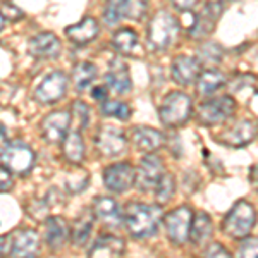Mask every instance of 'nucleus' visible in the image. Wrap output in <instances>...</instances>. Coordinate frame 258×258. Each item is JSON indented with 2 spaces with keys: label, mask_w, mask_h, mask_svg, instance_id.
Wrapping results in <instances>:
<instances>
[{
  "label": "nucleus",
  "mask_w": 258,
  "mask_h": 258,
  "mask_svg": "<svg viewBox=\"0 0 258 258\" xmlns=\"http://www.w3.org/2000/svg\"><path fill=\"white\" fill-rule=\"evenodd\" d=\"M7 143V136H6V131H4L2 127H0V148H4Z\"/></svg>",
  "instance_id": "44"
},
{
  "label": "nucleus",
  "mask_w": 258,
  "mask_h": 258,
  "mask_svg": "<svg viewBox=\"0 0 258 258\" xmlns=\"http://www.w3.org/2000/svg\"><path fill=\"white\" fill-rule=\"evenodd\" d=\"M93 98H97V100H102V102H105V98H107V90L103 88V86H97V88L93 90Z\"/></svg>",
  "instance_id": "43"
},
{
  "label": "nucleus",
  "mask_w": 258,
  "mask_h": 258,
  "mask_svg": "<svg viewBox=\"0 0 258 258\" xmlns=\"http://www.w3.org/2000/svg\"><path fill=\"white\" fill-rule=\"evenodd\" d=\"M97 78V66L91 62H80L73 69V83L78 91H83L91 81Z\"/></svg>",
  "instance_id": "29"
},
{
  "label": "nucleus",
  "mask_w": 258,
  "mask_h": 258,
  "mask_svg": "<svg viewBox=\"0 0 258 258\" xmlns=\"http://www.w3.org/2000/svg\"><path fill=\"white\" fill-rule=\"evenodd\" d=\"M214 234V224H212V219L209 214L205 212H198V214L193 215V222H191V231H189V239L193 241L195 244L202 246L207 241L212 238Z\"/></svg>",
  "instance_id": "24"
},
{
  "label": "nucleus",
  "mask_w": 258,
  "mask_h": 258,
  "mask_svg": "<svg viewBox=\"0 0 258 258\" xmlns=\"http://www.w3.org/2000/svg\"><path fill=\"white\" fill-rule=\"evenodd\" d=\"M103 19L109 26H114L117 24L120 19H122V12H120V0H112V2L107 6V9L103 11Z\"/></svg>",
  "instance_id": "35"
},
{
  "label": "nucleus",
  "mask_w": 258,
  "mask_h": 258,
  "mask_svg": "<svg viewBox=\"0 0 258 258\" xmlns=\"http://www.w3.org/2000/svg\"><path fill=\"white\" fill-rule=\"evenodd\" d=\"M0 164L11 174H28L35 165V153L23 143L6 145L0 152Z\"/></svg>",
  "instance_id": "6"
},
{
  "label": "nucleus",
  "mask_w": 258,
  "mask_h": 258,
  "mask_svg": "<svg viewBox=\"0 0 258 258\" xmlns=\"http://www.w3.org/2000/svg\"><path fill=\"white\" fill-rule=\"evenodd\" d=\"M200 73H202V64L193 57L179 55L172 62V78L174 81L182 86L193 85L198 80Z\"/></svg>",
  "instance_id": "16"
},
{
  "label": "nucleus",
  "mask_w": 258,
  "mask_h": 258,
  "mask_svg": "<svg viewBox=\"0 0 258 258\" xmlns=\"http://www.w3.org/2000/svg\"><path fill=\"white\" fill-rule=\"evenodd\" d=\"M93 209L95 217H98L109 227H117L122 222V214H120V209L114 198L98 197L93 203Z\"/></svg>",
  "instance_id": "19"
},
{
  "label": "nucleus",
  "mask_w": 258,
  "mask_h": 258,
  "mask_svg": "<svg viewBox=\"0 0 258 258\" xmlns=\"http://www.w3.org/2000/svg\"><path fill=\"white\" fill-rule=\"evenodd\" d=\"M31 55L38 57V59H55L60 55V40L52 33H40L35 38H31L28 45Z\"/></svg>",
  "instance_id": "17"
},
{
  "label": "nucleus",
  "mask_w": 258,
  "mask_h": 258,
  "mask_svg": "<svg viewBox=\"0 0 258 258\" xmlns=\"http://www.w3.org/2000/svg\"><path fill=\"white\" fill-rule=\"evenodd\" d=\"M236 102L229 95H222L219 98L207 100V102L200 103L197 110V119L203 126H215V124H222L234 114Z\"/></svg>",
  "instance_id": "5"
},
{
  "label": "nucleus",
  "mask_w": 258,
  "mask_h": 258,
  "mask_svg": "<svg viewBox=\"0 0 258 258\" xmlns=\"http://www.w3.org/2000/svg\"><path fill=\"white\" fill-rule=\"evenodd\" d=\"M102 112L109 117H117L120 120H127L131 117V107L126 102H114V100L103 102Z\"/></svg>",
  "instance_id": "31"
},
{
  "label": "nucleus",
  "mask_w": 258,
  "mask_h": 258,
  "mask_svg": "<svg viewBox=\"0 0 258 258\" xmlns=\"http://www.w3.org/2000/svg\"><path fill=\"white\" fill-rule=\"evenodd\" d=\"M224 11V2L222 0H210L205 7L202 9L200 14L195 16L193 23L189 26V36L195 40L207 38L212 31H214L217 19L220 18Z\"/></svg>",
  "instance_id": "9"
},
{
  "label": "nucleus",
  "mask_w": 258,
  "mask_h": 258,
  "mask_svg": "<svg viewBox=\"0 0 258 258\" xmlns=\"http://www.w3.org/2000/svg\"><path fill=\"white\" fill-rule=\"evenodd\" d=\"M170 2H172V6L179 12H189L195 9V6H197L200 0H170Z\"/></svg>",
  "instance_id": "39"
},
{
  "label": "nucleus",
  "mask_w": 258,
  "mask_h": 258,
  "mask_svg": "<svg viewBox=\"0 0 258 258\" xmlns=\"http://www.w3.org/2000/svg\"><path fill=\"white\" fill-rule=\"evenodd\" d=\"M133 143H135V147L141 150V152L152 153V152H157V150L165 143V138L157 129L140 126V127L133 129Z\"/></svg>",
  "instance_id": "18"
},
{
  "label": "nucleus",
  "mask_w": 258,
  "mask_h": 258,
  "mask_svg": "<svg viewBox=\"0 0 258 258\" xmlns=\"http://www.w3.org/2000/svg\"><path fill=\"white\" fill-rule=\"evenodd\" d=\"M205 258H232V255L222 246V244L214 243V244H210V246L207 248Z\"/></svg>",
  "instance_id": "37"
},
{
  "label": "nucleus",
  "mask_w": 258,
  "mask_h": 258,
  "mask_svg": "<svg viewBox=\"0 0 258 258\" xmlns=\"http://www.w3.org/2000/svg\"><path fill=\"white\" fill-rule=\"evenodd\" d=\"M103 182L114 193H126L135 186V169L127 162L109 165L103 172Z\"/></svg>",
  "instance_id": "11"
},
{
  "label": "nucleus",
  "mask_w": 258,
  "mask_h": 258,
  "mask_svg": "<svg viewBox=\"0 0 258 258\" xmlns=\"http://www.w3.org/2000/svg\"><path fill=\"white\" fill-rule=\"evenodd\" d=\"M193 210L189 207L182 205L169 212L164 217V226L167 231L169 239L174 244H184L189 239V231H191V222H193Z\"/></svg>",
  "instance_id": "7"
},
{
  "label": "nucleus",
  "mask_w": 258,
  "mask_h": 258,
  "mask_svg": "<svg viewBox=\"0 0 258 258\" xmlns=\"http://www.w3.org/2000/svg\"><path fill=\"white\" fill-rule=\"evenodd\" d=\"M164 174L165 170L162 159L150 153L140 162L138 169L135 170V186L140 191H152L157 188Z\"/></svg>",
  "instance_id": "8"
},
{
  "label": "nucleus",
  "mask_w": 258,
  "mask_h": 258,
  "mask_svg": "<svg viewBox=\"0 0 258 258\" xmlns=\"http://www.w3.org/2000/svg\"><path fill=\"white\" fill-rule=\"evenodd\" d=\"M98 30L100 28H98L97 19L85 18V19H81L80 23L66 28V35H68V38L71 41H74V43H78V45H83L97 38Z\"/></svg>",
  "instance_id": "21"
},
{
  "label": "nucleus",
  "mask_w": 258,
  "mask_h": 258,
  "mask_svg": "<svg viewBox=\"0 0 258 258\" xmlns=\"http://www.w3.org/2000/svg\"><path fill=\"white\" fill-rule=\"evenodd\" d=\"M222 48H220V45L217 43H207V45H202V47L198 48V62L202 64V62H214V64H219L220 60H222Z\"/></svg>",
  "instance_id": "33"
},
{
  "label": "nucleus",
  "mask_w": 258,
  "mask_h": 258,
  "mask_svg": "<svg viewBox=\"0 0 258 258\" xmlns=\"http://www.w3.org/2000/svg\"><path fill=\"white\" fill-rule=\"evenodd\" d=\"M148 11V0H120V12L122 18L141 21Z\"/></svg>",
  "instance_id": "30"
},
{
  "label": "nucleus",
  "mask_w": 258,
  "mask_h": 258,
  "mask_svg": "<svg viewBox=\"0 0 258 258\" xmlns=\"http://www.w3.org/2000/svg\"><path fill=\"white\" fill-rule=\"evenodd\" d=\"M62 152L71 164H81L85 159V141L80 131L68 133V136L62 141Z\"/></svg>",
  "instance_id": "27"
},
{
  "label": "nucleus",
  "mask_w": 258,
  "mask_h": 258,
  "mask_svg": "<svg viewBox=\"0 0 258 258\" xmlns=\"http://www.w3.org/2000/svg\"><path fill=\"white\" fill-rule=\"evenodd\" d=\"M162 219V209L157 205H145V203H129L122 220L126 224L129 234L136 239L150 238L157 232Z\"/></svg>",
  "instance_id": "1"
},
{
  "label": "nucleus",
  "mask_w": 258,
  "mask_h": 258,
  "mask_svg": "<svg viewBox=\"0 0 258 258\" xmlns=\"http://www.w3.org/2000/svg\"><path fill=\"white\" fill-rule=\"evenodd\" d=\"M107 83L110 88L117 93H127L131 90V76L129 69L122 60L114 59L109 64V73H107Z\"/></svg>",
  "instance_id": "23"
},
{
  "label": "nucleus",
  "mask_w": 258,
  "mask_h": 258,
  "mask_svg": "<svg viewBox=\"0 0 258 258\" xmlns=\"http://www.w3.org/2000/svg\"><path fill=\"white\" fill-rule=\"evenodd\" d=\"M66 90H68V76L60 71H55L40 83L35 97L41 103H55L66 95Z\"/></svg>",
  "instance_id": "13"
},
{
  "label": "nucleus",
  "mask_w": 258,
  "mask_h": 258,
  "mask_svg": "<svg viewBox=\"0 0 258 258\" xmlns=\"http://www.w3.org/2000/svg\"><path fill=\"white\" fill-rule=\"evenodd\" d=\"M71 115H76L78 122H80L81 127H86L88 126V120H90V109L86 103L80 102V100H76V102L73 103V109H71Z\"/></svg>",
  "instance_id": "36"
},
{
  "label": "nucleus",
  "mask_w": 258,
  "mask_h": 258,
  "mask_svg": "<svg viewBox=\"0 0 258 258\" xmlns=\"http://www.w3.org/2000/svg\"><path fill=\"white\" fill-rule=\"evenodd\" d=\"M12 186V176L6 167H0V193L11 189Z\"/></svg>",
  "instance_id": "40"
},
{
  "label": "nucleus",
  "mask_w": 258,
  "mask_h": 258,
  "mask_svg": "<svg viewBox=\"0 0 258 258\" xmlns=\"http://www.w3.org/2000/svg\"><path fill=\"white\" fill-rule=\"evenodd\" d=\"M2 28H4V16L0 14V30H2Z\"/></svg>",
  "instance_id": "45"
},
{
  "label": "nucleus",
  "mask_w": 258,
  "mask_h": 258,
  "mask_svg": "<svg viewBox=\"0 0 258 258\" xmlns=\"http://www.w3.org/2000/svg\"><path fill=\"white\" fill-rule=\"evenodd\" d=\"M95 214L93 212H83V214L74 220L73 227H71V241H73L76 246H83L88 241L91 231H93L95 224Z\"/></svg>",
  "instance_id": "26"
},
{
  "label": "nucleus",
  "mask_w": 258,
  "mask_h": 258,
  "mask_svg": "<svg viewBox=\"0 0 258 258\" xmlns=\"http://www.w3.org/2000/svg\"><path fill=\"white\" fill-rule=\"evenodd\" d=\"M7 253H11V239L9 236H2L0 238V258L7 256Z\"/></svg>",
  "instance_id": "41"
},
{
  "label": "nucleus",
  "mask_w": 258,
  "mask_h": 258,
  "mask_svg": "<svg viewBox=\"0 0 258 258\" xmlns=\"http://www.w3.org/2000/svg\"><path fill=\"white\" fill-rule=\"evenodd\" d=\"M45 226V239L50 249H60L69 238V224L62 217H50Z\"/></svg>",
  "instance_id": "20"
},
{
  "label": "nucleus",
  "mask_w": 258,
  "mask_h": 258,
  "mask_svg": "<svg viewBox=\"0 0 258 258\" xmlns=\"http://www.w3.org/2000/svg\"><path fill=\"white\" fill-rule=\"evenodd\" d=\"M249 182L255 189H258V164L253 165L251 170H249Z\"/></svg>",
  "instance_id": "42"
},
{
  "label": "nucleus",
  "mask_w": 258,
  "mask_h": 258,
  "mask_svg": "<svg viewBox=\"0 0 258 258\" xmlns=\"http://www.w3.org/2000/svg\"><path fill=\"white\" fill-rule=\"evenodd\" d=\"M112 45L117 52L124 53V55H133L138 48V36L133 30L124 28V30H119L112 36Z\"/></svg>",
  "instance_id": "28"
},
{
  "label": "nucleus",
  "mask_w": 258,
  "mask_h": 258,
  "mask_svg": "<svg viewBox=\"0 0 258 258\" xmlns=\"http://www.w3.org/2000/svg\"><path fill=\"white\" fill-rule=\"evenodd\" d=\"M71 126V114L69 112L59 110V112H52L47 117L41 120V136L45 138V141L52 145L62 143L64 138L69 133Z\"/></svg>",
  "instance_id": "12"
},
{
  "label": "nucleus",
  "mask_w": 258,
  "mask_h": 258,
  "mask_svg": "<svg viewBox=\"0 0 258 258\" xmlns=\"http://www.w3.org/2000/svg\"><path fill=\"white\" fill-rule=\"evenodd\" d=\"M256 224V210L246 200H239L234 203L227 215L224 217L222 231L231 239H244L249 236Z\"/></svg>",
  "instance_id": "2"
},
{
  "label": "nucleus",
  "mask_w": 258,
  "mask_h": 258,
  "mask_svg": "<svg viewBox=\"0 0 258 258\" xmlns=\"http://www.w3.org/2000/svg\"><path fill=\"white\" fill-rule=\"evenodd\" d=\"M95 147L105 157H117L126 150V136L119 127L103 126L95 136Z\"/></svg>",
  "instance_id": "14"
},
{
  "label": "nucleus",
  "mask_w": 258,
  "mask_h": 258,
  "mask_svg": "<svg viewBox=\"0 0 258 258\" xmlns=\"http://www.w3.org/2000/svg\"><path fill=\"white\" fill-rule=\"evenodd\" d=\"M197 83L198 93L203 95V97H209V95H214L219 88L227 85V76L217 69H207L203 73H200Z\"/></svg>",
  "instance_id": "25"
},
{
  "label": "nucleus",
  "mask_w": 258,
  "mask_h": 258,
  "mask_svg": "<svg viewBox=\"0 0 258 258\" xmlns=\"http://www.w3.org/2000/svg\"><path fill=\"white\" fill-rule=\"evenodd\" d=\"M193 112V102L186 93L182 91H172L164 98L159 115L164 126L167 127H179L186 124Z\"/></svg>",
  "instance_id": "4"
},
{
  "label": "nucleus",
  "mask_w": 258,
  "mask_h": 258,
  "mask_svg": "<svg viewBox=\"0 0 258 258\" xmlns=\"http://www.w3.org/2000/svg\"><path fill=\"white\" fill-rule=\"evenodd\" d=\"M124 249H126V244L122 239L107 234L95 243L90 251V258H120L124 255Z\"/></svg>",
  "instance_id": "22"
},
{
  "label": "nucleus",
  "mask_w": 258,
  "mask_h": 258,
  "mask_svg": "<svg viewBox=\"0 0 258 258\" xmlns=\"http://www.w3.org/2000/svg\"><path fill=\"white\" fill-rule=\"evenodd\" d=\"M0 14L4 16V19H11V21H18L23 18V12H21L18 7H14L12 4H2V12Z\"/></svg>",
  "instance_id": "38"
},
{
  "label": "nucleus",
  "mask_w": 258,
  "mask_h": 258,
  "mask_svg": "<svg viewBox=\"0 0 258 258\" xmlns=\"http://www.w3.org/2000/svg\"><path fill=\"white\" fill-rule=\"evenodd\" d=\"M155 191H157V200L160 203H167L172 198L174 191H176V179H174L172 174H164L160 182L157 184Z\"/></svg>",
  "instance_id": "32"
},
{
  "label": "nucleus",
  "mask_w": 258,
  "mask_h": 258,
  "mask_svg": "<svg viewBox=\"0 0 258 258\" xmlns=\"http://www.w3.org/2000/svg\"><path fill=\"white\" fill-rule=\"evenodd\" d=\"M179 35V23L170 12L159 11L148 24V43L155 50H167Z\"/></svg>",
  "instance_id": "3"
},
{
  "label": "nucleus",
  "mask_w": 258,
  "mask_h": 258,
  "mask_svg": "<svg viewBox=\"0 0 258 258\" xmlns=\"http://www.w3.org/2000/svg\"><path fill=\"white\" fill-rule=\"evenodd\" d=\"M236 258H258V238H244L241 241Z\"/></svg>",
  "instance_id": "34"
},
{
  "label": "nucleus",
  "mask_w": 258,
  "mask_h": 258,
  "mask_svg": "<svg viewBox=\"0 0 258 258\" xmlns=\"http://www.w3.org/2000/svg\"><path fill=\"white\" fill-rule=\"evenodd\" d=\"M258 135V122L251 119H243L238 120L234 126H231L226 131H222L217 136L220 145L231 148H243L246 145L251 143Z\"/></svg>",
  "instance_id": "10"
},
{
  "label": "nucleus",
  "mask_w": 258,
  "mask_h": 258,
  "mask_svg": "<svg viewBox=\"0 0 258 258\" xmlns=\"http://www.w3.org/2000/svg\"><path fill=\"white\" fill-rule=\"evenodd\" d=\"M40 238L33 229H21L12 234L11 253L12 258H38Z\"/></svg>",
  "instance_id": "15"
}]
</instances>
